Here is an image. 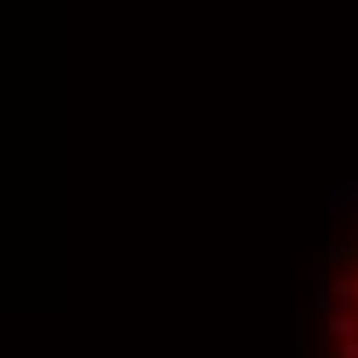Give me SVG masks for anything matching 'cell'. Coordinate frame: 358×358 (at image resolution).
Listing matches in <instances>:
<instances>
[{
	"mask_svg": "<svg viewBox=\"0 0 358 358\" xmlns=\"http://www.w3.org/2000/svg\"><path fill=\"white\" fill-rule=\"evenodd\" d=\"M329 334L334 338H358V322L355 317H334L329 322Z\"/></svg>",
	"mask_w": 358,
	"mask_h": 358,
	"instance_id": "obj_1",
	"label": "cell"
}]
</instances>
